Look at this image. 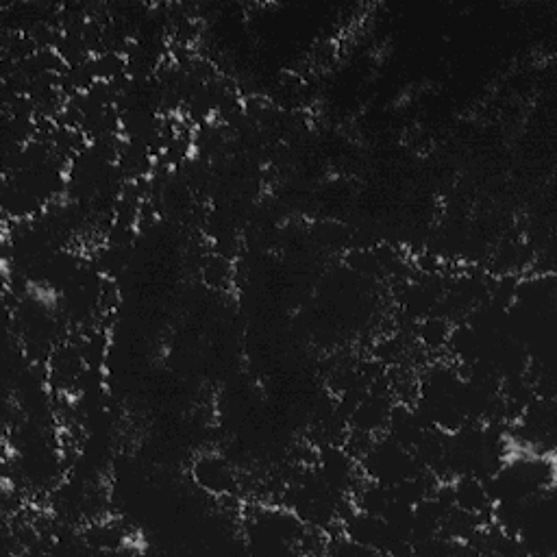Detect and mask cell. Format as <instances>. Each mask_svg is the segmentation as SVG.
<instances>
[{"mask_svg": "<svg viewBox=\"0 0 557 557\" xmlns=\"http://www.w3.org/2000/svg\"><path fill=\"white\" fill-rule=\"evenodd\" d=\"M192 475L196 486L214 497L235 494V488H238V475H235L233 464L220 453L198 455L192 466Z\"/></svg>", "mask_w": 557, "mask_h": 557, "instance_id": "6da1fadb", "label": "cell"}, {"mask_svg": "<svg viewBox=\"0 0 557 557\" xmlns=\"http://www.w3.org/2000/svg\"><path fill=\"white\" fill-rule=\"evenodd\" d=\"M451 323L442 316H427L423 320H418L416 325V338L423 344V349L427 351H440L447 349V342L451 336Z\"/></svg>", "mask_w": 557, "mask_h": 557, "instance_id": "7a4b0ae2", "label": "cell"}]
</instances>
